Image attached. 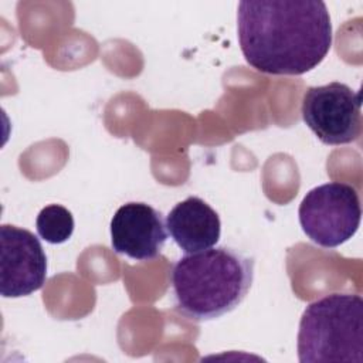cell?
I'll return each mask as SVG.
<instances>
[{"label":"cell","instance_id":"1","mask_svg":"<svg viewBox=\"0 0 363 363\" xmlns=\"http://www.w3.org/2000/svg\"><path fill=\"white\" fill-rule=\"evenodd\" d=\"M244 60L259 72L303 75L332 47V23L320 0H244L237 11Z\"/></svg>","mask_w":363,"mask_h":363},{"label":"cell","instance_id":"2","mask_svg":"<svg viewBox=\"0 0 363 363\" xmlns=\"http://www.w3.org/2000/svg\"><path fill=\"white\" fill-rule=\"evenodd\" d=\"M254 281V258L225 245L186 254L170 271L174 308L204 322L234 311Z\"/></svg>","mask_w":363,"mask_h":363},{"label":"cell","instance_id":"3","mask_svg":"<svg viewBox=\"0 0 363 363\" xmlns=\"http://www.w3.org/2000/svg\"><path fill=\"white\" fill-rule=\"evenodd\" d=\"M301 363L363 362V299L329 294L303 309L296 339Z\"/></svg>","mask_w":363,"mask_h":363},{"label":"cell","instance_id":"4","mask_svg":"<svg viewBox=\"0 0 363 363\" xmlns=\"http://www.w3.org/2000/svg\"><path fill=\"white\" fill-rule=\"evenodd\" d=\"M298 216L302 231L312 242L335 248L357 233L362 218L360 197L353 186L329 182L305 194Z\"/></svg>","mask_w":363,"mask_h":363},{"label":"cell","instance_id":"5","mask_svg":"<svg viewBox=\"0 0 363 363\" xmlns=\"http://www.w3.org/2000/svg\"><path fill=\"white\" fill-rule=\"evenodd\" d=\"M305 125L325 145H347L362 133V96L343 82L309 86L302 98Z\"/></svg>","mask_w":363,"mask_h":363},{"label":"cell","instance_id":"6","mask_svg":"<svg viewBox=\"0 0 363 363\" xmlns=\"http://www.w3.org/2000/svg\"><path fill=\"white\" fill-rule=\"evenodd\" d=\"M0 294L21 298L43 288L47 279V255L40 240L28 230L0 227Z\"/></svg>","mask_w":363,"mask_h":363},{"label":"cell","instance_id":"7","mask_svg":"<svg viewBox=\"0 0 363 363\" xmlns=\"http://www.w3.org/2000/svg\"><path fill=\"white\" fill-rule=\"evenodd\" d=\"M167 241L163 214L147 203L122 204L111 218V245L115 252L136 261L156 258Z\"/></svg>","mask_w":363,"mask_h":363},{"label":"cell","instance_id":"8","mask_svg":"<svg viewBox=\"0 0 363 363\" xmlns=\"http://www.w3.org/2000/svg\"><path fill=\"white\" fill-rule=\"evenodd\" d=\"M167 233L186 254L214 247L221 235L217 211L197 196L177 203L166 217Z\"/></svg>","mask_w":363,"mask_h":363},{"label":"cell","instance_id":"9","mask_svg":"<svg viewBox=\"0 0 363 363\" xmlns=\"http://www.w3.org/2000/svg\"><path fill=\"white\" fill-rule=\"evenodd\" d=\"M74 217L61 204H50L41 208L37 216L35 227L38 235L50 244H62L74 233Z\"/></svg>","mask_w":363,"mask_h":363}]
</instances>
